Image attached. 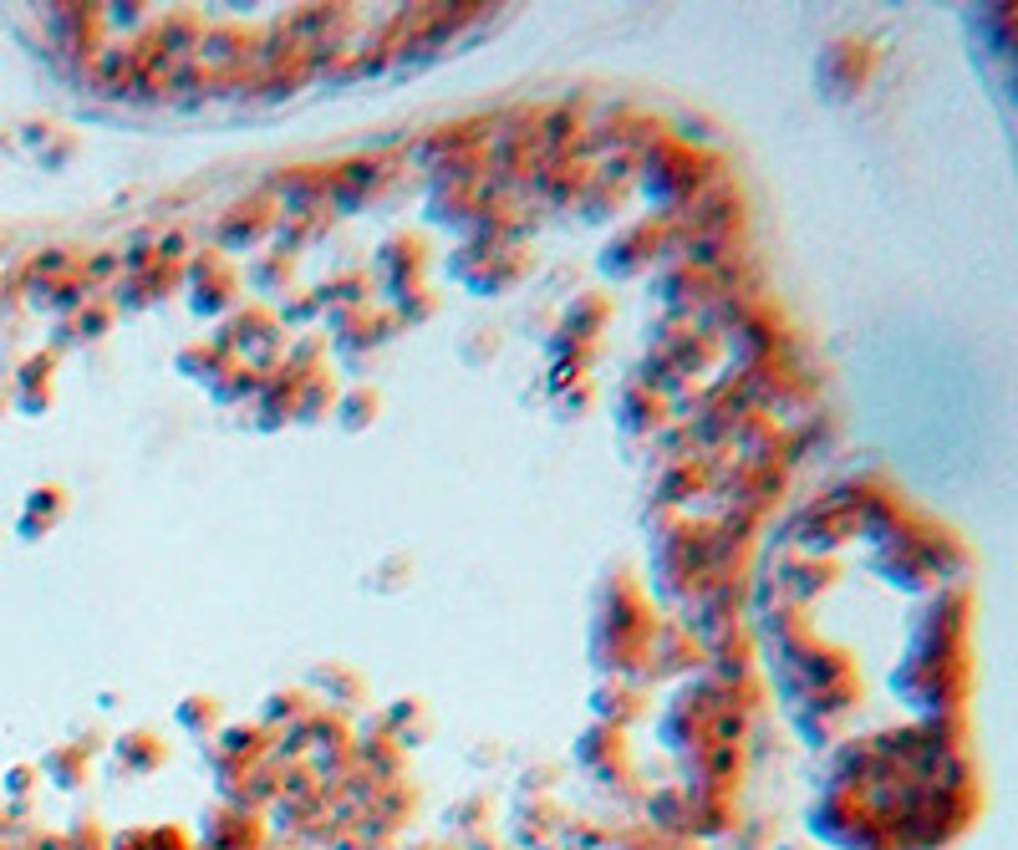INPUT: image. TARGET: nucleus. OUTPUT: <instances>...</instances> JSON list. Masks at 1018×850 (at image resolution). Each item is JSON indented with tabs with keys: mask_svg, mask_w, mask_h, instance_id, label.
<instances>
[{
	"mask_svg": "<svg viewBox=\"0 0 1018 850\" xmlns=\"http://www.w3.org/2000/svg\"><path fill=\"white\" fill-rule=\"evenodd\" d=\"M393 153H372V159H346L336 169H326V200L336 209H362L367 200H377V189L387 184V173H393Z\"/></svg>",
	"mask_w": 1018,
	"mask_h": 850,
	"instance_id": "1",
	"label": "nucleus"
},
{
	"mask_svg": "<svg viewBox=\"0 0 1018 850\" xmlns=\"http://www.w3.org/2000/svg\"><path fill=\"white\" fill-rule=\"evenodd\" d=\"M184 280H189V295H194L199 316H219V311L235 306V295H239V276L225 266V260H219V250L189 255V260H184Z\"/></svg>",
	"mask_w": 1018,
	"mask_h": 850,
	"instance_id": "2",
	"label": "nucleus"
},
{
	"mask_svg": "<svg viewBox=\"0 0 1018 850\" xmlns=\"http://www.w3.org/2000/svg\"><path fill=\"white\" fill-rule=\"evenodd\" d=\"M276 219H280V209L265 194H250L245 204H229L225 209V219H219V245L225 250H255L260 239H270L276 235Z\"/></svg>",
	"mask_w": 1018,
	"mask_h": 850,
	"instance_id": "3",
	"label": "nucleus"
},
{
	"mask_svg": "<svg viewBox=\"0 0 1018 850\" xmlns=\"http://www.w3.org/2000/svg\"><path fill=\"white\" fill-rule=\"evenodd\" d=\"M657 245H662V225H657V219L622 229V235H617L607 250H601V270H607V276H636V270L652 266Z\"/></svg>",
	"mask_w": 1018,
	"mask_h": 850,
	"instance_id": "4",
	"label": "nucleus"
},
{
	"mask_svg": "<svg viewBox=\"0 0 1018 850\" xmlns=\"http://www.w3.org/2000/svg\"><path fill=\"white\" fill-rule=\"evenodd\" d=\"M377 266H383V276H387V291L408 295L412 286H418V276H424V239L387 235L383 245H377Z\"/></svg>",
	"mask_w": 1018,
	"mask_h": 850,
	"instance_id": "5",
	"label": "nucleus"
},
{
	"mask_svg": "<svg viewBox=\"0 0 1018 850\" xmlns=\"http://www.w3.org/2000/svg\"><path fill=\"white\" fill-rule=\"evenodd\" d=\"M265 200L270 204L280 200L291 214L321 209V204H326V169H286V173H276V179L265 184Z\"/></svg>",
	"mask_w": 1018,
	"mask_h": 850,
	"instance_id": "6",
	"label": "nucleus"
},
{
	"mask_svg": "<svg viewBox=\"0 0 1018 850\" xmlns=\"http://www.w3.org/2000/svg\"><path fill=\"white\" fill-rule=\"evenodd\" d=\"M225 367H229V357H225V352H219L214 342H194V346H184V352H179V373H184L189 383L214 387Z\"/></svg>",
	"mask_w": 1018,
	"mask_h": 850,
	"instance_id": "7",
	"label": "nucleus"
},
{
	"mask_svg": "<svg viewBox=\"0 0 1018 850\" xmlns=\"http://www.w3.org/2000/svg\"><path fill=\"white\" fill-rule=\"evenodd\" d=\"M336 383H331L326 373L306 377L301 392H296V423H317V418H326V412H336Z\"/></svg>",
	"mask_w": 1018,
	"mask_h": 850,
	"instance_id": "8",
	"label": "nucleus"
},
{
	"mask_svg": "<svg viewBox=\"0 0 1018 850\" xmlns=\"http://www.w3.org/2000/svg\"><path fill=\"white\" fill-rule=\"evenodd\" d=\"M607 311H611L607 295H596V291L576 295V301H570V311H566V336H570V342H591V336L601 332Z\"/></svg>",
	"mask_w": 1018,
	"mask_h": 850,
	"instance_id": "9",
	"label": "nucleus"
},
{
	"mask_svg": "<svg viewBox=\"0 0 1018 850\" xmlns=\"http://www.w3.org/2000/svg\"><path fill=\"white\" fill-rule=\"evenodd\" d=\"M62 509H66V489H56V484H46V489H31L26 525H21V530H26V535H46L56 519H62Z\"/></svg>",
	"mask_w": 1018,
	"mask_h": 850,
	"instance_id": "10",
	"label": "nucleus"
},
{
	"mask_svg": "<svg viewBox=\"0 0 1018 850\" xmlns=\"http://www.w3.org/2000/svg\"><path fill=\"white\" fill-rule=\"evenodd\" d=\"M377 412H383V392H377V387H367V383L352 387L346 398H336V418H342L352 433H362V428H367Z\"/></svg>",
	"mask_w": 1018,
	"mask_h": 850,
	"instance_id": "11",
	"label": "nucleus"
},
{
	"mask_svg": "<svg viewBox=\"0 0 1018 850\" xmlns=\"http://www.w3.org/2000/svg\"><path fill=\"white\" fill-rule=\"evenodd\" d=\"M291 276H296V260H291V255H286V250L265 255V260H255V266L245 270V280H250L255 291H265V295L286 291V286H291Z\"/></svg>",
	"mask_w": 1018,
	"mask_h": 850,
	"instance_id": "12",
	"label": "nucleus"
},
{
	"mask_svg": "<svg viewBox=\"0 0 1018 850\" xmlns=\"http://www.w3.org/2000/svg\"><path fill=\"white\" fill-rule=\"evenodd\" d=\"M260 383H265V373H255L250 362H229L210 392H214L219 402H239V398H255V392H260Z\"/></svg>",
	"mask_w": 1018,
	"mask_h": 850,
	"instance_id": "13",
	"label": "nucleus"
},
{
	"mask_svg": "<svg viewBox=\"0 0 1018 850\" xmlns=\"http://www.w3.org/2000/svg\"><path fill=\"white\" fill-rule=\"evenodd\" d=\"M703 484H708V474H703V469H693V464H673V469H667V478H662V505H677L683 494L703 489Z\"/></svg>",
	"mask_w": 1018,
	"mask_h": 850,
	"instance_id": "14",
	"label": "nucleus"
},
{
	"mask_svg": "<svg viewBox=\"0 0 1018 850\" xmlns=\"http://www.w3.org/2000/svg\"><path fill=\"white\" fill-rule=\"evenodd\" d=\"M112 316H118V306H93L87 316H77V332L82 336H97V332H107V326H112Z\"/></svg>",
	"mask_w": 1018,
	"mask_h": 850,
	"instance_id": "15",
	"label": "nucleus"
}]
</instances>
